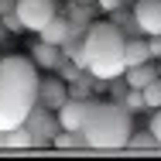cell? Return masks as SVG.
I'll return each mask as SVG.
<instances>
[{"label": "cell", "mask_w": 161, "mask_h": 161, "mask_svg": "<svg viewBox=\"0 0 161 161\" xmlns=\"http://www.w3.org/2000/svg\"><path fill=\"white\" fill-rule=\"evenodd\" d=\"M38 65L31 55H0V134L21 127L38 106Z\"/></svg>", "instance_id": "6da1fadb"}, {"label": "cell", "mask_w": 161, "mask_h": 161, "mask_svg": "<svg viewBox=\"0 0 161 161\" xmlns=\"http://www.w3.org/2000/svg\"><path fill=\"white\" fill-rule=\"evenodd\" d=\"M124 48H127V31L113 17H106V21L96 17L86 28V41H82L86 75L96 79V82H117V79H124V72H127Z\"/></svg>", "instance_id": "7a4b0ae2"}, {"label": "cell", "mask_w": 161, "mask_h": 161, "mask_svg": "<svg viewBox=\"0 0 161 161\" xmlns=\"http://www.w3.org/2000/svg\"><path fill=\"white\" fill-rule=\"evenodd\" d=\"M130 134H134V113L124 103H93L89 106V117L82 127L89 151H106V154L124 151Z\"/></svg>", "instance_id": "3957f363"}, {"label": "cell", "mask_w": 161, "mask_h": 161, "mask_svg": "<svg viewBox=\"0 0 161 161\" xmlns=\"http://www.w3.org/2000/svg\"><path fill=\"white\" fill-rule=\"evenodd\" d=\"M14 10H17V17H21L24 31H34V34L58 14L55 0H14Z\"/></svg>", "instance_id": "277c9868"}, {"label": "cell", "mask_w": 161, "mask_h": 161, "mask_svg": "<svg viewBox=\"0 0 161 161\" xmlns=\"http://www.w3.org/2000/svg\"><path fill=\"white\" fill-rule=\"evenodd\" d=\"M89 106H93V99H89V96H69L62 106L55 110L58 127H62V130H75V134H82L86 117H89Z\"/></svg>", "instance_id": "5b68a950"}, {"label": "cell", "mask_w": 161, "mask_h": 161, "mask_svg": "<svg viewBox=\"0 0 161 161\" xmlns=\"http://www.w3.org/2000/svg\"><path fill=\"white\" fill-rule=\"evenodd\" d=\"M134 31L137 34H161V0H137L134 3Z\"/></svg>", "instance_id": "8992f818"}, {"label": "cell", "mask_w": 161, "mask_h": 161, "mask_svg": "<svg viewBox=\"0 0 161 161\" xmlns=\"http://www.w3.org/2000/svg\"><path fill=\"white\" fill-rule=\"evenodd\" d=\"M24 127L34 134V147H38V144H45V141H52V137L62 130V127H58V117L52 120V110H45L41 103L31 110V117L24 120Z\"/></svg>", "instance_id": "52a82bcc"}, {"label": "cell", "mask_w": 161, "mask_h": 161, "mask_svg": "<svg viewBox=\"0 0 161 161\" xmlns=\"http://www.w3.org/2000/svg\"><path fill=\"white\" fill-rule=\"evenodd\" d=\"M65 99H69V82L58 79V75H45L41 82H38V103L45 106V110H58Z\"/></svg>", "instance_id": "ba28073f"}, {"label": "cell", "mask_w": 161, "mask_h": 161, "mask_svg": "<svg viewBox=\"0 0 161 161\" xmlns=\"http://www.w3.org/2000/svg\"><path fill=\"white\" fill-rule=\"evenodd\" d=\"M69 34H72V21H69L65 14H55V17L38 31V38H41V41H48V45H58V48H62Z\"/></svg>", "instance_id": "9c48e42d"}, {"label": "cell", "mask_w": 161, "mask_h": 161, "mask_svg": "<svg viewBox=\"0 0 161 161\" xmlns=\"http://www.w3.org/2000/svg\"><path fill=\"white\" fill-rule=\"evenodd\" d=\"M31 58H34L38 69H52V72H55V69L62 65V48H58V45H48V41L38 38V45L31 48Z\"/></svg>", "instance_id": "30bf717a"}, {"label": "cell", "mask_w": 161, "mask_h": 161, "mask_svg": "<svg viewBox=\"0 0 161 161\" xmlns=\"http://www.w3.org/2000/svg\"><path fill=\"white\" fill-rule=\"evenodd\" d=\"M0 147H3V151H28V147H34V134L24 127V124L14 127V130H3V134H0Z\"/></svg>", "instance_id": "8fae6325"}, {"label": "cell", "mask_w": 161, "mask_h": 161, "mask_svg": "<svg viewBox=\"0 0 161 161\" xmlns=\"http://www.w3.org/2000/svg\"><path fill=\"white\" fill-rule=\"evenodd\" d=\"M124 58H127V69H130V65L154 62V58H151V48H147V38H134V34H127V48H124Z\"/></svg>", "instance_id": "7c38bea8"}, {"label": "cell", "mask_w": 161, "mask_h": 161, "mask_svg": "<svg viewBox=\"0 0 161 161\" xmlns=\"http://www.w3.org/2000/svg\"><path fill=\"white\" fill-rule=\"evenodd\" d=\"M124 151H130V154H158L161 141L151 134V130H141V134H130V141H127Z\"/></svg>", "instance_id": "4fadbf2b"}, {"label": "cell", "mask_w": 161, "mask_h": 161, "mask_svg": "<svg viewBox=\"0 0 161 161\" xmlns=\"http://www.w3.org/2000/svg\"><path fill=\"white\" fill-rule=\"evenodd\" d=\"M158 79V65L144 62V65H130L127 72H124V82L127 86H134V89H144L147 82H154Z\"/></svg>", "instance_id": "5bb4252c"}, {"label": "cell", "mask_w": 161, "mask_h": 161, "mask_svg": "<svg viewBox=\"0 0 161 161\" xmlns=\"http://www.w3.org/2000/svg\"><path fill=\"white\" fill-rule=\"evenodd\" d=\"M52 147H55V151H89L86 137L75 134V130H58V134L52 137Z\"/></svg>", "instance_id": "9a60e30c"}, {"label": "cell", "mask_w": 161, "mask_h": 161, "mask_svg": "<svg viewBox=\"0 0 161 161\" xmlns=\"http://www.w3.org/2000/svg\"><path fill=\"white\" fill-rule=\"evenodd\" d=\"M65 17H69V21H72V28H79V31H86V28H89V24L96 21V17H93V7H89L86 0H79V3H72Z\"/></svg>", "instance_id": "2e32d148"}, {"label": "cell", "mask_w": 161, "mask_h": 161, "mask_svg": "<svg viewBox=\"0 0 161 161\" xmlns=\"http://www.w3.org/2000/svg\"><path fill=\"white\" fill-rule=\"evenodd\" d=\"M124 106H127L130 113L147 110V103H144V89H134V86H127V93H124Z\"/></svg>", "instance_id": "e0dca14e"}, {"label": "cell", "mask_w": 161, "mask_h": 161, "mask_svg": "<svg viewBox=\"0 0 161 161\" xmlns=\"http://www.w3.org/2000/svg\"><path fill=\"white\" fill-rule=\"evenodd\" d=\"M144 103H147V110H158L161 106V75L144 86Z\"/></svg>", "instance_id": "ac0fdd59"}, {"label": "cell", "mask_w": 161, "mask_h": 161, "mask_svg": "<svg viewBox=\"0 0 161 161\" xmlns=\"http://www.w3.org/2000/svg\"><path fill=\"white\" fill-rule=\"evenodd\" d=\"M0 21L7 24V31H10V34H21V31H24V24H21V17H17V10H14V7H10V10H3V14H0Z\"/></svg>", "instance_id": "d6986e66"}, {"label": "cell", "mask_w": 161, "mask_h": 161, "mask_svg": "<svg viewBox=\"0 0 161 161\" xmlns=\"http://www.w3.org/2000/svg\"><path fill=\"white\" fill-rule=\"evenodd\" d=\"M147 130H151V134H154V137L161 141V106H158V110H151V120H147Z\"/></svg>", "instance_id": "ffe728a7"}, {"label": "cell", "mask_w": 161, "mask_h": 161, "mask_svg": "<svg viewBox=\"0 0 161 161\" xmlns=\"http://www.w3.org/2000/svg\"><path fill=\"white\" fill-rule=\"evenodd\" d=\"M147 48H151V58H161V34H151L147 38Z\"/></svg>", "instance_id": "44dd1931"}, {"label": "cell", "mask_w": 161, "mask_h": 161, "mask_svg": "<svg viewBox=\"0 0 161 161\" xmlns=\"http://www.w3.org/2000/svg\"><path fill=\"white\" fill-rule=\"evenodd\" d=\"M96 3H99V10H106V14H113V10L124 7V0H96Z\"/></svg>", "instance_id": "7402d4cb"}, {"label": "cell", "mask_w": 161, "mask_h": 161, "mask_svg": "<svg viewBox=\"0 0 161 161\" xmlns=\"http://www.w3.org/2000/svg\"><path fill=\"white\" fill-rule=\"evenodd\" d=\"M0 41H7V24L0 21Z\"/></svg>", "instance_id": "603a6c76"}, {"label": "cell", "mask_w": 161, "mask_h": 161, "mask_svg": "<svg viewBox=\"0 0 161 161\" xmlns=\"http://www.w3.org/2000/svg\"><path fill=\"white\" fill-rule=\"evenodd\" d=\"M158 75H161V58H158Z\"/></svg>", "instance_id": "cb8c5ba5"}, {"label": "cell", "mask_w": 161, "mask_h": 161, "mask_svg": "<svg viewBox=\"0 0 161 161\" xmlns=\"http://www.w3.org/2000/svg\"><path fill=\"white\" fill-rule=\"evenodd\" d=\"M86 3H96V0H86Z\"/></svg>", "instance_id": "d4e9b609"}]
</instances>
